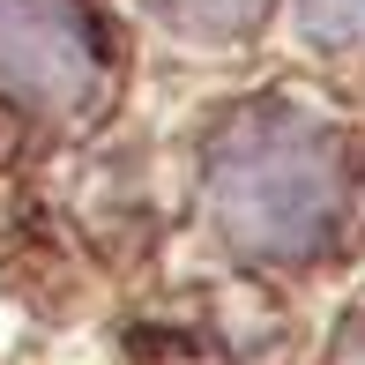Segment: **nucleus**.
I'll return each instance as SVG.
<instances>
[{
	"mask_svg": "<svg viewBox=\"0 0 365 365\" xmlns=\"http://www.w3.org/2000/svg\"><path fill=\"white\" fill-rule=\"evenodd\" d=\"M179 38H202V45H231L276 8V0H149Z\"/></svg>",
	"mask_w": 365,
	"mask_h": 365,
	"instance_id": "obj_3",
	"label": "nucleus"
},
{
	"mask_svg": "<svg viewBox=\"0 0 365 365\" xmlns=\"http://www.w3.org/2000/svg\"><path fill=\"white\" fill-rule=\"evenodd\" d=\"M336 365H365V313H358L351 336H343V358H336Z\"/></svg>",
	"mask_w": 365,
	"mask_h": 365,
	"instance_id": "obj_4",
	"label": "nucleus"
},
{
	"mask_svg": "<svg viewBox=\"0 0 365 365\" xmlns=\"http://www.w3.org/2000/svg\"><path fill=\"white\" fill-rule=\"evenodd\" d=\"M0 90L82 112L105 90V30L82 0H0Z\"/></svg>",
	"mask_w": 365,
	"mask_h": 365,
	"instance_id": "obj_2",
	"label": "nucleus"
},
{
	"mask_svg": "<svg viewBox=\"0 0 365 365\" xmlns=\"http://www.w3.org/2000/svg\"><path fill=\"white\" fill-rule=\"evenodd\" d=\"M209 217L246 261H313L343 224V149L291 105H246L209 142Z\"/></svg>",
	"mask_w": 365,
	"mask_h": 365,
	"instance_id": "obj_1",
	"label": "nucleus"
}]
</instances>
